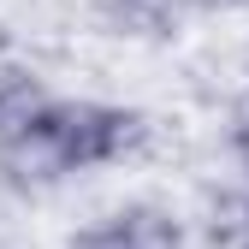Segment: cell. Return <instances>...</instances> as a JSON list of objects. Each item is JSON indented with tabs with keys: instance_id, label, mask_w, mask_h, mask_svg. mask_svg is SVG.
<instances>
[{
	"instance_id": "1",
	"label": "cell",
	"mask_w": 249,
	"mask_h": 249,
	"mask_svg": "<svg viewBox=\"0 0 249 249\" xmlns=\"http://www.w3.org/2000/svg\"><path fill=\"white\" fill-rule=\"evenodd\" d=\"M59 131H66V154L71 172H101V166H124L148 148L154 124L142 107L124 101H71L59 95Z\"/></svg>"
},
{
	"instance_id": "2",
	"label": "cell",
	"mask_w": 249,
	"mask_h": 249,
	"mask_svg": "<svg viewBox=\"0 0 249 249\" xmlns=\"http://www.w3.org/2000/svg\"><path fill=\"white\" fill-rule=\"evenodd\" d=\"M66 178H71V154H66V131H59V95H48L24 124L0 137V184L18 196H42Z\"/></svg>"
},
{
	"instance_id": "3",
	"label": "cell",
	"mask_w": 249,
	"mask_h": 249,
	"mask_svg": "<svg viewBox=\"0 0 249 249\" xmlns=\"http://www.w3.org/2000/svg\"><path fill=\"white\" fill-rule=\"evenodd\" d=\"M124 249H184V220L166 202H124L107 213Z\"/></svg>"
},
{
	"instance_id": "4",
	"label": "cell",
	"mask_w": 249,
	"mask_h": 249,
	"mask_svg": "<svg viewBox=\"0 0 249 249\" xmlns=\"http://www.w3.org/2000/svg\"><path fill=\"white\" fill-rule=\"evenodd\" d=\"M184 6L190 0H107V24L137 42H166V36H178Z\"/></svg>"
},
{
	"instance_id": "5",
	"label": "cell",
	"mask_w": 249,
	"mask_h": 249,
	"mask_svg": "<svg viewBox=\"0 0 249 249\" xmlns=\"http://www.w3.org/2000/svg\"><path fill=\"white\" fill-rule=\"evenodd\" d=\"M42 101H48L42 71L24 66V59H12V53H0V137H6L12 124H24Z\"/></svg>"
},
{
	"instance_id": "6",
	"label": "cell",
	"mask_w": 249,
	"mask_h": 249,
	"mask_svg": "<svg viewBox=\"0 0 249 249\" xmlns=\"http://www.w3.org/2000/svg\"><path fill=\"white\" fill-rule=\"evenodd\" d=\"M226 142H231V154H237V160L249 166V89H243V95L231 101V119H226Z\"/></svg>"
},
{
	"instance_id": "7",
	"label": "cell",
	"mask_w": 249,
	"mask_h": 249,
	"mask_svg": "<svg viewBox=\"0 0 249 249\" xmlns=\"http://www.w3.org/2000/svg\"><path fill=\"white\" fill-rule=\"evenodd\" d=\"M66 249H124V243H119L113 220H95V226H83V231H71V237H66Z\"/></svg>"
},
{
	"instance_id": "8",
	"label": "cell",
	"mask_w": 249,
	"mask_h": 249,
	"mask_svg": "<svg viewBox=\"0 0 249 249\" xmlns=\"http://www.w3.org/2000/svg\"><path fill=\"white\" fill-rule=\"evenodd\" d=\"M208 6H226V12H249V0H208Z\"/></svg>"
}]
</instances>
